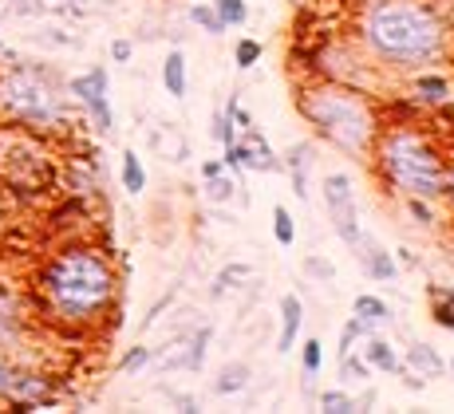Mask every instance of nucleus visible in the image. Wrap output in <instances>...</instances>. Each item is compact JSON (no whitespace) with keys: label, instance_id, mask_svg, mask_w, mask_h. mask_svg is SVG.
<instances>
[{"label":"nucleus","instance_id":"obj_27","mask_svg":"<svg viewBox=\"0 0 454 414\" xmlns=\"http://www.w3.org/2000/svg\"><path fill=\"white\" fill-rule=\"evenodd\" d=\"M151 359H154V351H151V348H130L127 355L119 359V371H123V375H135V371H143V367L151 363Z\"/></svg>","mask_w":454,"mask_h":414},{"label":"nucleus","instance_id":"obj_10","mask_svg":"<svg viewBox=\"0 0 454 414\" xmlns=\"http://www.w3.org/2000/svg\"><path fill=\"white\" fill-rule=\"evenodd\" d=\"M99 0H12L16 16H83Z\"/></svg>","mask_w":454,"mask_h":414},{"label":"nucleus","instance_id":"obj_23","mask_svg":"<svg viewBox=\"0 0 454 414\" xmlns=\"http://www.w3.org/2000/svg\"><path fill=\"white\" fill-rule=\"evenodd\" d=\"M209 336H214L209 328H198V332H194V340H190V351H186V355H178V363H182V367H190V371H198V367H202V359H206V343H209Z\"/></svg>","mask_w":454,"mask_h":414},{"label":"nucleus","instance_id":"obj_24","mask_svg":"<svg viewBox=\"0 0 454 414\" xmlns=\"http://www.w3.org/2000/svg\"><path fill=\"white\" fill-rule=\"evenodd\" d=\"M320 410H332V414H352V410H360V402H356L348 391H320Z\"/></svg>","mask_w":454,"mask_h":414},{"label":"nucleus","instance_id":"obj_19","mask_svg":"<svg viewBox=\"0 0 454 414\" xmlns=\"http://www.w3.org/2000/svg\"><path fill=\"white\" fill-rule=\"evenodd\" d=\"M123 190L127 193H143L146 190V170H143V158L135 151H123Z\"/></svg>","mask_w":454,"mask_h":414},{"label":"nucleus","instance_id":"obj_18","mask_svg":"<svg viewBox=\"0 0 454 414\" xmlns=\"http://www.w3.org/2000/svg\"><path fill=\"white\" fill-rule=\"evenodd\" d=\"M364 269H368V277H372V280H383V285L399 277L395 257H391V253H383V249H375V245L368 249V257H364Z\"/></svg>","mask_w":454,"mask_h":414},{"label":"nucleus","instance_id":"obj_4","mask_svg":"<svg viewBox=\"0 0 454 414\" xmlns=\"http://www.w3.org/2000/svg\"><path fill=\"white\" fill-rule=\"evenodd\" d=\"M372 162L380 178L403 198H442L447 193V158L411 122H391L375 135Z\"/></svg>","mask_w":454,"mask_h":414},{"label":"nucleus","instance_id":"obj_39","mask_svg":"<svg viewBox=\"0 0 454 414\" xmlns=\"http://www.w3.org/2000/svg\"><path fill=\"white\" fill-rule=\"evenodd\" d=\"M12 16H16L12 0H0V24H4V20H12Z\"/></svg>","mask_w":454,"mask_h":414},{"label":"nucleus","instance_id":"obj_40","mask_svg":"<svg viewBox=\"0 0 454 414\" xmlns=\"http://www.w3.org/2000/svg\"><path fill=\"white\" fill-rule=\"evenodd\" d=\"M447 193L454 198V166H447Z\"/></svg>","mask_w":454,"mask_h":414},{"label":"nucleus","instance_id":"obj_16","mask_svg":"<svg viewBox=\"0 0 454 414\" xmlns=\"http://www.w3.org/2000/svg\"><path fill=\"white\" fill-rule=\"evenodd\" d=\"M249 280V264L246 261H233V264H225L222 272L214 277V288H209V301H222L230 288H241Z\"/></svg>","mask_w":454,"mask_h":414},{"label":"nucleus","instance_id":"obj_6","mask_svg":"<svg viewBox=\"0 0 454 414\" xmlns=\"http://www.w3.org/2000/svg\"><path fill=\"white\" fill-rule=\"evenodd\" d=\"M0 143L8 146V151H0V178L12 190L40 193L56 182V162L28 135V127H4L0 130Z\"/></svg>","mask_w":454,"mask_h":414},{"label":"nucleus","instance_id":"obj_21","mask_svg":"<svg viewBox=\"0 0 454 414\" xmlns=\"http://www.w3.org/2000/svg\"><path fill=\"white\" fill-rule=\"evenodd\" d=\"M415 91H419V99H423V103H442L450 87H447V79H442V75H419L415 79Z\"/></svg>","mask_w":454,"mask_h":414},{"label":"nucleus","instance_id":"obj_28","mask_svg":"<svg viewBox=\"0 0 454 414\" xmlns=\"http://www.w3.org/2000/svg\"><path fill=\"white\" fill-rule=\"evenodd\" d=\"M364 336H368V328H364L360 320H344V332H340V355H348V351H356V343H360Z\"/></svg>","mask_w":454,"mask_h":414},{"label":"nucleus","instance_id":"obj_41","mask_svg":"<svg viewBox=\"0 0 454 414\" xmlns=\"http://www.w3.org/2000/svg\"><path fill=\"white\" fill-rule=\"evenodd\" d=\"M447 371H454V359H450V367H447Z\"/></svg>","mask_w":454,"mask_h":414},{"label":"nucleus","instance_id":"obj_37","mask_svg":"<svg viewBox=\"0 0 454 414\" xmlns=\"http://www.w3.org/2000/svg\"><path fill=\"white\" fill-rule=\"evenodd\" d=\"M217 174H225L222 158H209V162H202V178H217Z\"/></svg>","mask_w":454,"mask_h":414},{"label":"nucleus","instance_id":"obj_9","mask_svg":"<svg viewBox=\"0 0 454 414\" xmlns=\"http://www.w3.org/2000/svg\"><path fill=\"white\" fill-rule=\"evenodd\" d=\"M360 359L372 367V371H383V375H403L407 363L395 355V348H391L387 340H380L375 332H368V336L360 340Z\"/></svg>","mask_w":454,"mask_h":414},{"label":"nucleus","instance_id":"obj_15","mask_svg":"<svg viewBox=\"0 0 454 414\" xmlns=\"http://www.w3.org/2000/svg\"><path fill=\"white\" fill-rule=\"evenodd\" d=\"M352 316H356V320H360L368 332H375V324H387V320H391V308L383 304L380 296H368V293H364V296H356Z\"/></svg>","mask_w":454,"mask_h":414},{"label":"nucleus","instance_id":"obj_33","mask_svg":"<svg viewBox=\"0 0 454 414\" xmlns=\"http://www.w3.org/2000/svg\"><path fill=\"white\" fill-rule=\"evenodd\" d=\"M304 272H312V277H320V280H332V277H336V269H332L325 257H304Z\"/></svg>","mask_w":454,"mask_h":414},{"label":"nucleus","instance_id":"obj_31","mask_svg":"<svg viewBox=\"0 0 454 414\" xmlns=\"http://www.w3.org/2000/svg\"><path fill=\"white\" fill-rule=\"evenodd\" d=\"M233 178H225V174H217V178H206V198L209 201H230L233 198Z\"/></svg>","mask_w":454,"mask_h":414},{"label":"nucleus","instance_id":"obj_11","mask_svg":"<svg viewBox=\"0 0 454 414\" xmlns=\"http://www.w3.org/2000/svg\"><path fill=\"white\" fill-rule=\"evenodd\" d=\"M301 324H304V304L301 296H281V336H277V351L289 355L301 340Z\"/></svg>","mask_w":454,"mask_h":414},{"label":"nucleus","instance_id":"obj_25","mask_svg":"<svg viewBox=\"0 0 454 414\" xmlns=\"http://www.w3.org/2000/svg\"><path fill=\"white\" fill-rule=\"evenodd\" d=\"M320 367H325V343L320 340H304V355H301V371L304 375H317Z\"/></svg>","mask_w":454,"mask_h":414},{"label":"nucleus","instance_id":"obj_2","mask_svg":"<svg viewBox=\"0 0 454 414\" xmlns=\"http://www.w3.org/2000/svg\"><path fill=\"white\" fill-rule=\"evenodd\" d=\"M360 36L391 67H423L447 51V24L419 0H375L364 12Z\"/></svg>","mask_w":454,"mask_h":414},{"label":"nucleus","instance_id":"obj_36","mask_svg":"<svg viewBox=\"0 0 454 414\" xmlns=\"http://www.w3.org/2000/svg\"><path fill=\"white\" fill-rule=\"evenodd\" d=\"M130 56H135V43H130V40H115V43H111V59H115V64H130Z\"/></svg>","mask_w":454,"mask_h":414},{"label":"nucleus","instance_id":"obj_5","mask_svg":"<svg viewBox=\"0 0 454 414\" xmlns=\"http://www.w3.org/2000/svg\"><path fill=\"white\" fill-rule=\"evenodd\" d=\"M0 114L16 127L28 130H51L64 127V91L51 67L20 59V64L0 72Z\"/></svg>","mask_w":454,"mask_h":414},{"label":"nucleus","instance_id":"obj_29","mask_svg":"<svg viewBox=\"0 0 454 414\" xmlns=\"http://www.w3.org/2000/svg\"><path fill=\"white\" fill-rule=\"evenodd\" d=\"M261 43L257 40H238V48H233V59H238V67L246 72V67H257V59H261Z\"/></svg>","mask_w":454,"mask_h":414},{"label":"nucleus","instance_id":"obj_3","mask_svg":"<svg viewBox=\"0 0 454 414\" xmlns=\"http://www.w3.org/2000/svg\"><path fill=\"white\" fill-rule=\"evenodd\" d=\"M296 111H301L304 122H309L325 143L336 146L340 154L360 158V162L372 158L375 135H380V119H375L372 103L364 99L356 87L336 83V79L301 87V95H296Z\"/></svg>","mask_w":454,"mask_h":414},{"label":"nucleus","instance_id":"obj_32","mask_svg":"<svg viewBox=\"0 0 454 414\" xmlns=\"http://www.w3.org/2000/svg\"><path fill=\"white\" fill-rule=\"evenodd\" d=\"M340 367H344L348 379H368V375H372V367L364 363V359H356L352 351H348V355H340Z\"/></svg>","mask_w":454,"mask_h":414},{"label":"nucleus","instance_id":"obj_38","mask_svg":"<svg viewBox=\"0 0 454 414\" xmlns=\"http://www.w3.org/2000/svg\"><path fill=\"white\" fill-rule=\"evenodd\" d=\"M12 375H16V371L4 363V359H0V394H8V387H12Z\"/></svg>","mask_w":454,"mask_h":414},{"label":"nucleus","instance_id":"obj_30","mask_svg":"<svg viewBox=\"0 0 454 414\" xmlns=\"http://www.w3.org/2000/svg\"><path fill=\"white\" fill-rule=\"evenodd\" d=\"M214 138H217V143H222V146L238 143V127H233V114H230V111L214 114Z\"/></svg>","mask_w":454,"mask_h":414},{"label":"nucleus","instance_id":"obj_14","mask_svg":"<svg viewBox=\"0 0 454 414\" xmlns=\"http://www.w3.org/2000/svg\"><path fill=\"white\" fill-rule=\"evenodd\" d=\"M162 87L170 99H182V95H186V56H182L178 48L166 51V59H162Z\"/></svg>","mask_w":454,"mask_h":414},{"label":"nucleus","instance_id":"obj_35","mask_svg":"<svg viewBox=\"0 0 454 414\" xmlns=\"http://www.w3.org/2000/svg\"><path fill=\"white\" fill-rule=\"evenodd\" d=\"M225 111H230V114H233V127H238V135H241V130H249V127H253L249 111H246V107H241V103H238V99H230V103H225Z\"/></svg>","mask_w":454,"mask_h":414},{"label":"nucleus","instance_id":"obj_13","mask_svg":"<svg viewBox=\"0 0 454 414\" xmlns=\"http://www.w3.org/2000/svg\"><path fill=\"white\" fill-rule=\"evenodd\" d=\"M309 143H293L289 146V154H285V170H289V178H293V193L296 198H309Z\"/></svg>","mask_w":454,"mask_h":414},{"label":"nucleus","instance_id":"obj_26","mask_svg":"<svg viewBox=\"0 0 454 414\" xmlns=\"http://www.w3.org/2000/svg\"><path fill=\"white\" fill-rule=\"evenodd\" d=\"M190 20H194L198 28H206L209 36H222V32H225V24L217 20V12L209 4H194V8H190Z\"/></svg>","mask_w":454,"mask_h":414},{"label":"nucleus","instance_id":"obj_17","mask_svg":"<svg viewBox=\"0 0 454 414\" xmlns=\"http://www.w3.org/2000/svg\"><path fill=\"white\" fill-rule=\"evenodd\" d=\"M249 387V367L246 363H225L214 379V394H241Z\"/></svg>","mask_w":454,"mask_h":414},{"label":"nucleus","instance_id":"obj_22","mask_svg":"<svg viewBox=\"0 0 454 414\" xmlns=\"http://www.w3.org/2000/svg\"><path fill=\"white\" fill-rule=\"evenodd\" d=\"M273 237H277V245H281V249H289V245L296 241V222H293V214L285 206L273 209Z\"/></svg>","mask_w":454,"mask_h":414},{"label":"nucleus","instance_id":"obj_34","mask_svg":"<svg viewBox=\"0 0 454 414\" xmlns=\"http://www.w3.org/2000/svg\"><path fill=\"white\" fill-rule=\"evenodd\" d=\"M407 209L419 217V225H431L434 222V209L427 206V198H407Z\"/></svg>","mask_w":454,"mask_h":414},{"label":"nucleus","instance_id":"obj_8","mask_svg":"<svg viewBox=\"0 0 454 414\" xmlns=\"http://www.w3.org/2000/svg\"><path fill=\"white\" fill-rule=\"evenodd\" d=\"M67 95L91 114L103 135L115 127V114H111V103H107V67H91L87 75H75L72 83H67Z\"/></svg>","mask_w":454,"mask_h":414},{"label":"nucleus","instance_id":"obj_12","mask_svg":"<svg viewBox=\"0 0 454 414\" xmlns=\"http://www.w3.org/2000/svg\"><path fill=\"white\" fill-rule=\"evenodd\" d=\"M403 363L411 367V375H419V379H442L447 375V363H442V355L431 348V343H411Z\"/></svg>","mask_w":454,"mask_h":414},{"label":"nucleus","instance_id":"obj_7","mask_svg":"<svg viewBox=\"0 0 454 414\" xmlns=\"http://www.w3.org/2000/svg\"><path fill=\"white\" fill-rule=\"evenodd\" d=\"M325 209H328V222L336 229V237L352 249L364 245V222H360V206H356V190L352 178L340 170L325 174Z\"/></svg>","mask_w":454,"mask_h":414},{"label":"nucleus","instance_id":"obj_42","mask_svg":"<svg viewBox=\"0 0 454 414\" xmlns=\"http://www.w3.org/2000/svg\"><path fill=\"white\" fill-rule=\"evenodd\" d=\"M0 51H4V43H0Z\"/></svg>","mask_w":454,"mask_h":414},{"label":"nucleus","instance_id":"obj_1","mask_svg":"<svg viewBox=\"0 0 454 414\" xmlns=\"http://www.w3.org/2000/svg\"><path fill=\"white\" fill-rule=\"evenodd\" d=\"M40 304L64 328H91L111 312L119 293V277L111 261L91 245H67L40 269Z\"/></svg>","mask_w":454,"mask_h":414},{"label":"nucleus","instance_id":"obj_20","mask_svg":"<svg viewBox=\"0 0 454 414\" xmlns=\"http://www.w3.org/2000/svg\"><path fill=\"white\" fill-rule=\"evenodd\" d=\"M214 12L225 28H241L249 20V4L246 0H214Z\"/></svg>","mask_w":454,"mask_h":414}]
</instances>
